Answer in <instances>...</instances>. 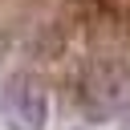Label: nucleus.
<instances>
[{
	"mask_svg": "<svg viewBox=\"0 0 130 130\" xmlns=\"http://www.w3.org/2000/svg\"><path fill=\"white\" fill-rule=\"evenodd\" d=\"M0 118H4L8 130H45V118H49L45 89L28 77L8 81L4 93H0Z\"/></svg>",
	"mask_w": 130,
	"mask_h": 130,
	"instance_id": "obj_1",
	"label": "nucleus"
},
{
	"mask_svg": "<svg viewBox=\"0 0 130 130\" xmlns=\"http://www.w3.org/2000/svg\"><path fill=\"white\" fill-rule=\"evenodd\" d=\"M126 130H130V126H126Z\"/></svg>",
	"mask_w": 130,
	"mask_h": 130,
	"instance_id": "obj_2",
	"label": "nucleus"
}]
</instances>
